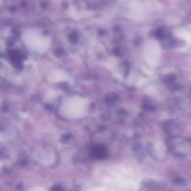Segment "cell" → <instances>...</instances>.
I'll list each match as a JSON object with an SVG mask.
<instances>
[{"label": "cell", "instance_id": "cell-1", "mask_svg": "<svg viewBox=\"0 0 191 191\" xmlns=\"http://www.w3.org/2000/svg\"><path fill=\"white\" fill-rule=\"evenodd\" d=\"M89 106V102L87 99L79 96H73L63 101L59 112L67 119H80L87 114Z\"/></svg>", "mask_w": 191, "mask_h": 191}, {"label": "cell", "instance_id": "cell-3", "mask_svg": "<svg viewBox=\"0 0 191 191\" xmlns=\"http://www.w3.org/2000/svg\"><path fill=\"white\" fill-rule=\"evenodd\" d=\"M51 191H62V188L59 185H55L51 189Z\"/></svg>", "mask_w": 191, "mask_h": 191}, {"label": "cell", "instance_id": "cell-2", "mask_svg": "<svg viewBox=\"0 0 191 191\" xmlns=\"http://www.w3.org/2000/svg\"><path fill=\"white\" fill-rule=\"evenodd\" d=\"M23 40L30 50L39 53L49 49L51 43L50 38L35 32L25 34L23 36Z\"/></svg>", "mask_w": 191, "mask_h": 191}]
</instances>
